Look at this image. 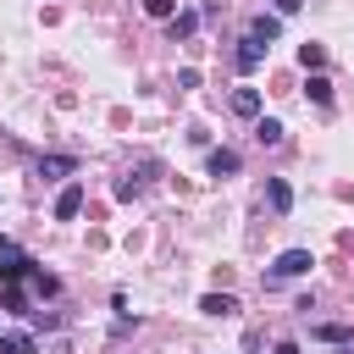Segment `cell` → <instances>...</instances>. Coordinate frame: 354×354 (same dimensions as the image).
<instances>
[{
  "instance_id": "6da1fadb",
  "label": "cell",
  "mask_w": 354,
  "mask_h": 354,
  "mask_svg": "<svg viewBox=\"0 0 354 354\" xmlns=\"http://www.w3.org/2000/svg\"><path fill=\"white\" fill-rule=\"evenodd\" d=\"M315 266V254L310 249H282L277 260H271V282H288V277H304Z\"/></svg>"
},
{
  "instance_id": "7a4b0ae2",
  "label": "cell",
  "mask_w": 354,
  "mask_h": 354,
  "mask_svg": "<svg viewBox=\"0 0 354 354\" xmlns=\"http://www.w3.org/2000/svg\"><path fill=\"white\" fill-rule=\"evenodd\" d=\"M160 171V160H138V171H127L122 183H116V199H138L144 188H149V177Z\"/></svg>"
},
{
  "instance_id": "3957f363",
  "label": "cell",
  "mask_w": 354,
  "mask_h": 354,
  "mask_svg": "<svg viewBox=\"0 0 354 354\" xmlns=\"http://www.w3.org/2000/svg\"><path fill=\"white\" fill-rule=\"evenodd\" d=\"M260 61H266V44L243 33V39H238V50H232V66H238V72H260Z\"/></svg>"
},
{
  "instance_id": "277c9868",
  "label": "cell",
  "mask_w": 354,
  "mask_h": 354,
  "mask_svg": "<svg viewBox=\"0 0 354 354\" xmlns=\"http://www.w3.org/2000/svg\"><path fill=\"white\" fill-rule=\"evenodd\" d=\"M72 171H77L72 155H44V160H39V177H44V183H61V177H72Z\"/></svg>"
},
{
  "instance_id": "5b68a950",
  "label": "cell",
  "mask_w": 354,
  "mask_h": 354,
  "mask_svg": "<svg viewBox=\"0 0 354 354\" xmlns=\"http://www.w3.org/2000/svg\"><path fill=\"white\" fill-rule=\"evenodd\" d=\"M238 166H243V155H238V149H210V160H205V171H210V177H232Z\"/></svg>"
},
{
  "instance_id": "8992f818",
  "label": "cell",
  "mask_w": 354,
  "mask_h": 354,
  "mask_svg": "<svg viewBox=\"0 0 354 354\" xmlns=\"http://www.w3.org/2000/svg\"><path fill=\"white\" fill-rule=\"evenodd\" d=\"M266 205H271L277 216H288V210H293V188H288L282 177H266Z\"/></svg>"
},
{
  "instance_id": "52a82bcc",
  "label": "cell",
  "mask_w": 354,
  "mask_h": 354,
  "mask_svg": "<svg viewBox=\"0 0 354 354\" xmlns=\"http://www.w3.org/2000/svg\"><path fill=\"white\" fill-rule=\"evenodd\" d=\"M77 210H83V183H66V188L55 194V216H61V221H72Z\"/></svg>"
},
{
  "instance_id": "ba28073f",
  "label": "cell",
  "mask_w": 354,
  "mask_h": 354,
  "mask_svg": "<svg viewBox=\"0 0 354 354\" xmlns=\"http://www.w3.org/2000/svg\"><path fill=\"white\" fill-rule=\"evenodd\" d=\"M254 138H260V144H266V149H277V144H282V138H288V127H282V122H277V116H260V122H254Z\"/></svg>"
},
{
  "instance_id": "9c48e42d",
  "label": "cell",
  "mask_w": 354,
  "mask_h": 354,
  "mask_svg": "<svg viewBox=\"0 0 354 354\" xmlns=\"http://www.w3.org/2000/svg\"><path fill=\"white\" fill-rule=\"evenodd\" d=\"M0 354H39L33 332H0Z\"/></svg>"
},
{
  "instance_id": "30bf717a",
  "label": "cell",
  "mask_w": 354,
  "mask_h": 354,
  "mask_svg": "<svg viewBox=\"0 0 354 354\" xmlns=\"http://www.w3.org/2000/svg\"><path fill=\"white\" fill-rule=\"evenodd\" d=\"M304 94H310L315 105H332V77H326V72H310V77H304Z\"/></svg>"
},
{
  "instance_id": "8fae6325",
  "label": "cell",
  "mask_w": 354,
  "mask_h": 354,
  "mask_svg": "<svg viewBox=\"0 0 354 354\" xmlns=\"http://www.w3.org/2000/svg\"><path fill=\"white\" fill-rule=\"evenodd\" d=\"M232 116H260V88H232Z\"/></svg>"
},
{
  "instance_id": "7c38bea8",
  "label": "cell",
  "mask_w": 354,
  "mask_h": 354,
  "mask_svg": "<svg viewBox=\"0 0 354 354\" xmlns=\"http://www.w3.org/2000/svg\"><path fill=\"white\" fill-rule=\"evenodd\" d=\"M28 288H33L39 299H55V293H61V282H55L50 271H39V266H28Z\"/></svg>"
},
{
  "instance_id": "4fadbf2b",
  "label": "cell",
  "mask_w": 354,
  "mask_h": 354,
  "mask_svg": "<svg viewBox=\"0 0 354 354\" xmlns=\"http://www.w3.org/2000/svg\"><path fill=\"white\" fill-rule=\"evenodd\" d=\"M194 28H199V11H177V17L166 22V33H171V39H194Z\"/></svg>"
},
{
  "instance_id": "5bb4252c",
  "label": "cell",
  "mask_w": 354,
  "mask_h": 354,
  "mask_svg": "<svg viewBox=\"0 0 354 354\" xmlns=\"http://www.w3.org/2000/svg\"><path fill=\"white\" fill-rule=\"evenodd\" d=\"M199 310H205V315H232V310H238V299H232V293H205V299H199Z\"/></svg>"
},
{
  "instance_id": "9a60e30c",
  "label": "cell",
  "mask_w": 354,
  "mask_h": 354,
  "mask_svg": "<svg viewBox=\"0 0 354 354\" xmlns=\"http://www.w3.org/2000/svg\"><path fill=\"white\" fill-rule=\"evenodd\" d=\"M277 33H282V22H277V17H254V22H249V39H260V44H271Z\"/></svg>"
},
{
  "instance_id": "2e32d148",
  "label": "cell",
  "mask_w": 354,
  "mask_h": 354,
  "mask_svg": "<svg viewBox=\"0 0 354 354\" xmlns=\"http://www.w3.org/2000/svg\"><path fill=\"white\" fill-rule=\"evenodd\" d=\"M299 66H304V72H321V66H326V50H321V44H299Z\"/></svg>"
},
{
  "instance_id": "e0dca14e",
  "label": "cell",
  "mask_w": 354,
  "mask_h": 354,
  "mask_svg": "<svg viewBox=\"0 0 354 354\" xmlns=\"http://www.w3.org/2000/svg\"><path fill=\"white\" fill-rule=\"evenodd\" d=\"M144 17H155V22H171V17H177V0H144Z\"/></svg>"
},
{
  "instance_id": "ac0fdd59",
  "label": "cell",
  "mask_w": 354,
  "mask_h": 354,
  "mask_svg": "<svg viewBox=\"0 0 354 354\" xmlns=\"http://www.w3.org/2000/svg\"><path fill=\"white\" fill-rule=\"evenodd\" d=\"M315 337H321V343H348V326H337V321H326V326H315Z\"/></svg>"
},
{
  "instance_id": "d6986e66",
  "label": "cell",
  "mask_w": 354,
  "mask_h": 354,
  "mask_svg": "<svg viewBox=\"0 0 354 354\" xmlns=\"http://www.w3.org/2000/svg\"><path fill=\"white\" fill-rule=\"evenodd\" d=\"M0 260H22V249H17L11 238H0Z\"/></svg>"
},
{
  "instance_id": "ffe728a7",
  "label": "cell",
  "mask_w": 354,
  "mask_h": 354,
  "mask_svg": "<svg viewBox=\"0 0 354 354\" xmlns=\"http://www.w3.org/2000/svg\"><path fill=\"white\" fill-rule=\"evenodd\" d=\"M271 6H277V17H293V11L304 6V0H271Z\"/></svg>"
},
{
  "instance_id": "44dd1931",
  "label": "cell",
  "mask_w": 354,
  "mask_h": 354,
  "mask_svg": "<svg viewBox=\"0 0 354 354\" xmlns=\"http://www.w3.org/2000/svg\"><path fill=\"white\" fill-rule=\"evenodd\" d=\"M271 354H299V343H277V348H271Z\"/></svg>"
}]
</instances>
